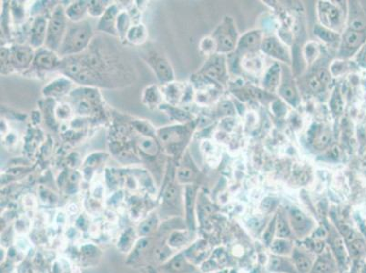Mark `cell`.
<instances>
[{
	"label": "cell",
	"instance_id": "1",
	"mask_svg": "<svg viewBox=\"0 0 366 273\" xmlns=\"http://www.w3.org/2000/svg\"><path fill=\"white\" fill-rule=\"evenodd\" d=\"M93 36V30L89 22L87 20L74 23L68 29L64 40L58 51L61 57H70L84 51Z\"/></svg>",
	"mask_w": 366,
	"mask_h": 273
},
{
	"label": "cell",
	"instance_id": "2",
	"mask_svg": "<svg viewBox=\"0 0 366 273\" xmlns=\"http://www.w3.org/2000/svg\"><path fill=\"white\" fill-rule=\"evenodd\" d=\"M67 31L68 18L65 14V9L61 5H58L54 8L49 20L45 48L58 53Z\"/></svg>",
	"mask_w": 366,
	"mask_h": 273
},
{
	"label": "cell",
	"instance_id": "3",
	"mask_svg": "<svg viewBox=\"0 0 366 273\" xmlns=\"http://www.w3.org/2000/svg\"><path fill=\"white\" fill-rule=\"evenodd\" d=\"M35 53L30 46L15 45L9 49V60L13 68L23 70L28 68L34 60Z\"/></svg>",
	"mask_w": 366,
	"mask_h": 273
},
{
	"label": "cell",
	"instance_id": "4",
	"mask_svg": "<svg viewBox=\"0 0 366 273\" xmlns=\"http://www.w3.org/2000/svg\"><path fill=\"white\" fill-rule=\"evenodd\" d=\"M148 64L151 66L154 74L162 85L173 82L174 72L170 62L164 57L153 54L148 58Z\"/></svg>",
	"mask_w": 366,
	"mask_h": 273
},
{
	"label": "cell",
	"instance_id": "5",
	"mask_svg": "<svg viewBox=\"0 0 366 273\" xmlns=\"http://www.w3.org/2000/svg\"><path fill=\"white\" fill-rule=\"evenodd\" d=\"M61 65L58 53L47 48H41L35 53L33 66L37 70H52Z\"/></svg>",
	"mask_w": 366,
	"mask_h": 273
},
{
	"label": "cell",
	"instance_id": "6",
	"mask_svg": "<svg viewBox=\"0 0 366 273\" xmlns=\"http://www.w3.org/2000/svg\"><path fill=\"white\" fill-rule=\"evenodd\" d=\"M183 128L180 126L163 127L156 131V136L166 150L170 151L182 141L185 136Z\"/></svg>",
	"mask_w": 366,
	"mask_h": 273
},
{
	"label": "cell",
	"instance_id": "7",
	"mask_svg": "<svg viewBox=\"0 0 366 273\" xmlns=\"http://www.w3.org/2000/svg\"><path fill=\"white\" fill-rule=\"evenodd\" d=\"M49 20L44 17H37L33 22L30 29L29 45L32 49L39 50L43 48L47 39Z\"/></svg>",
	"mask_w": 366,
	"mask_h": 273
},
{
	"label": "cell",
	"instance_id": "8",
	"mask_svg": "<svg viewBox=\"0 0 366 273\" xmlns=\"http://www.w3.org/2000/svg\"><path fill=\"white\" fill-rule=\"evenodd\" d=\"M73 82L69 78H59L55 79L49 83L47 86H44L42 94L47 98L58 99L66 94L70 93L71 91Z\"/></svg>",
	"mask_w": 366,
	"mask_h": 273
},
{
	"label": "cell",
	"instance_id": "9",
	"mask_svg": "<svg viewBox=\"0 0 366 273\" xmlns=\"http://www.w3.org/2000/svg\"><path fill=\"white\" fill-rule=\"evenodd\" d=\"M119 13H120V9L118 6L115 4L111 5L100 18V21L98 24V29L102 32H106V33L116 36L117 35L116 23H117V17Z\"/></svg>",
	"mask_w": 366,
	"mask_h": 273
},
{
	"label": "cell",
	"instance_id": "10",
	"mask_svg": "<svg viewBox=\"0 0 366 273\" xmlns=\"http://www.w3.org/2000/svg\"><path fill=\"white\" fill-rule=\"evenodd\" d=\"M164 101L161 88L156 85H151L144 89L142 94V103L147 108L154 109L159 108Z\"/></svg>",
	"mask_w": 366,
	"mask_h": 273
},
{
	"label": "cell",
	"instance_id": "11",
	"mask_svg": "<svg viewBox=\"0 0 366 273\" xmlns=\"http://www.w3.org/2000/svg\"><path fill=\"white\" fill-rule=\"evenodd\" d=\"M261 48L266 54L273 58H278L282 61H289L287 50L277 39L273 37L266 38L262 42Z\"/></svg>",
	"mask_w": 366,
	"mask_h": 273
},
{
	"label": "cell",
	"instance_id": "12",
	"mask_svg": "<svg viewBox=\"0 0 366 273\" xmlns=\"http://www.w3.org/2000/svg\"><path fill=\"white\" fill-rule=\"evenodd\" d=\"M89 1H75L70 4L67 8H65V14L67 16L68 20L73 23H79L83 21V17L87 13Z\"/></svg>",
	"mask_w": 366,
	"mask_h": 273
},
{
	"label": "cell",
	"instance_id": "13",
	"mask_svg": "<svg viewBox=\"0 0 366 273\" xmlns=\"http://www.w3.org/2000/svg\"><path fill=\"white\" fill-rule=\"evenodd\" d=\"M161 91L163 94L164 101L170 105V106H176L182 98L183 95V89L181 88L179 83H174V82H170L167 83L165 85H162Z\"/></svg>",
	"mask_w": 366,
	"mask_h": 273
},
{
	"label": "cell",
	"instance_id": "14",
	"mask_svg": "<svg viewBox=\"0 0 366 273\" xmlns=\"http://www.w3.org/2000/svg\"><path fill=\"white\" fill-rule=\"evenodd\" d=\"M138 232L133 228H128L124 230L119 238L117 247L123 253H130L136 245Z\"/></svg>",
	"mask_w": 366,
	"mask_h": 273
},
{
	"label": "cell",
	"instance_id": "15",
	"mask_svg": "<svg viewBox=\"0 0 366 273\" xmlns=\"http://www.w3.org/2000/svg\"><path fill=\"white\" fill-rule=\"evenodd\" d=\"M149 36L147 27L142 23H136L131 26L126 36V40L133 45H142L145 43Z\"/></svg>",
	"mask_w": 366,
	"mask_h": 273
},
{
	"label": "cell",
	"instance_id": "16",
	"mask_svg": "<svg viewBox=\"0 0 366 273\" xmlns=\"http://www.w3.org/2000/svg\"><path fill=\"white\" fill-rule=\"evenodd\" d=\"M159 224V218L157 214H151L147 219H145L143 222L139 223L138 227V235L139 237H150L155 230L158 229Z\"/></svg>",
	"mask_w": 366,
	"mask_h": 273
},
{
	"label": "cell",
	"instance_id": "17",
	"mask_svg": "<svg viewBox=\"0 0 366 273\" xmlns=\"http://www.w3.org/2000/svg\"><path fill=\"white\" fill-rule=\"evenodd\" d=\"M194 192L193 188L187 186L185 190V209H186V223L190 230H194Z\"/></svg>",
	"mask_w": 366,
	"mask_h": 273
},
{
	"label": "cell",
	"instance_id": "18",
	"mask_svg": "<svg viewBox=\"0 0 366 273\" xmlns=\"http://www.w3.org/2000/svg\"><path fill=\"white\" fill-rule=\"evenodd\" d=\"M132 18L129 12L126 10H122L118 15L117 23H116V29H117V35L120 36L122 39H126V36L129 32V29L132 26Z\"/></svg>",
	"mask_w": 366,
	"mask_h": 273
},
{
	"label": "cell",
	"instance_id": "19",
	"mask_svg": "<svg viewBox=\"0 0 366 273\" xmlns=\"http://www.w3.org/2000/svg\"><path fill=\"white\" fill-rule=\"evenodd\" d=\"M280 80V66L274 64L266 73L263 85L268 91H274L279 86Z\"/></svg>",
	"mask_w": 366,
	"mask_h": 273
},
{
	"label": "cell",
	"instance_id": "20",
	"mask_svg": "<svg viewBox=\"0 0 366 273\" xmlns=\"http://www.w3.org/2000/svg\"><path fill=\"white\" fill-rule=\"evenodd\" d=\"M163 266L166 271L172 273H183L188 268L186 259L182 254H178L168 259Z\"/></svg>",
	"mask_w": 366,
	"mask_h": 273
},
{
	"label": "cell",
	"instance_id": "21",
	"mask_svg": "<svg viewBox=\"0 0 366 273\" xmlns=\"http://www.w3.org/2000/svg\"><path fill=\"white\" fill-rule=\"evenodd\" d=\"M321 12L326 17V23L330 26H337L340 22V12L336 7L331 4L323 3L320 4Z\"/></svg>",
	"mask_w": 366,
	"mask_h": 273
},
{
	"label": "cell",
	"instance_id": "22",
	"mask_svg": "<svg viewBox=\"0 0 366 273\" xmlns=\"http://www.w3.org/2000/svg\"><path fill=\"white\" fill-rule=\"evenodd\" d=\"M138 146L139 150L148 156H154L158 150V144L156 143L154 138L148 135H142L138 141Z\"/></svg>",
	"mask_w": 366,
	"mask_h": 273
},
{
	"label": "cell",
	"instance_id": "23",
	"mask_svg": "<svg viewBox=\"0 0 366 273\" xmlns=\"http://www.w3.org/2000/svg\"><path fill=\"white\" fill-rule=\"evenodd\" d=\"M109 3H110L109 1H101V0L89 1L87 13L92 17H100L101 18L103 14L107 11L108 7L111 6V4H109Z\"/></svg>",
	"mask_w": 366,
	"mask_h": 273
},
{
	"label": "cell",
	"instance_id": "24",
	"mask_svg": "<svg viewBox=\"0 0 366 273\" xmlns=\"http://www.w3.org/2000/svg\"><path fill=\"white\" fill-rule=\"evenodd\" d=\"M187 241L188 235L186 232L181 230H176L170 234L167 243L170 249H179L181 246L186 244Z\"/></svg>",
	"mask_w": 366,
	"mask_h": 273
},
{
	"label": "cell",
	"instance_id": "25",
	"mask_svg": "<svg viewBox=\"0 0 366 273\" xmlns=\"http://www.w3.org/2000/svg\"><path fill=\"white\" fill-rule=\"evenodd\" d=\"M261 40V35L258 31H252L250 33H247L245 36H243L239 42V49L240 50H249L256 45H258Z\"/></svg>",
	"mask_w": 366,
	"mask_h": 273
},
{
	"label": "cell",
	"instance_id": "26",
	"mask_svg": "<svg viewBox=\"0 0 366 273\" xmlns=\"http://www.w3.org/2000/svg\"><path fill=\"white\" fill-rule=\"evenodd\" d=\"M179 195V190L176 185L173 183H170L168 186H166L163 192H162V201L161 203L165 205L166 207H170V205L174 204Z\"/></svg>",
	"mask_w": 366,
	"mask_h": 273
},
{
	"label": "cell",
	"instance_id": "27",
	"mask_svg": "<svg viewBox=\"0 0 366 273\" xmlns=\"http://www.w3.org/2000/svg\"><path fill=\"white\" fill-rule=\"evenodd\" d=\"M235 41L234 37L230 35V33H222L218 36L217 40V47L218 50L223 52L231 51L234 49Z\"/></svg>",
	"mask_w": 366,
	"mask_h": 273
},
{
	"label": "cell",
	"instance_id": "28",
	"mask_svg": "<svg viewBox=\"0 0 366 273\" xmlns=\"http://www.w3.org/2000/svg\"><path fill=\"white\" fill-rule=\"evenodd\" d=\"M73 115V109L71 107L66 103H60L55 108V116L58 120L67 121L71 119Z\"/></svg>",
	"mask_w": 366,
	"mask_h": 273
},
{
	"label": "cell",
	"instance_id": "29",
	"mask_svg": "<svg viewBox=\"0 0 366 273\" xmlns=\"http://www.w3.org/2000/svg\"><path fill=\"white\" fill-rule=\"evenodd\" d=\"M90 100H87L86 98L79 97V101L76 104L75 110L77 113L80 116H89L90 113H92L93 110V106L91 104Z\"/></svg>",
	"mask_w": 366,
	"mask_h": 273
},
{
	"label": "cell",
	"instance_id": "30",
	"mask_svg": "<svg viewBox=\"0 0 366 273\" xmlns=\"http://www.w3.org/2000/svg\"><path fill=\"white\" fill-rule=\"evenodd\" d=\"M159 109L167 112L171 118H173V119H178L180 121H185L190 118L186 112L180 110L179 108H174L173 106H170V105H166V106L161 105Z\"/></svg>",
	"mask_w": 366,
	"mask_h": 273
},
{
	"label": "cell",
	"instance_id": "31",
	"mask_svg": "<svg viewBox=\"0 0 366 273\" xmlns=\"http://www.w3.org/2000/svg\"><path fill=\"white\" fill-rule=\"evenodd\" d=\"M293 257H294L295 265L298 268L299 272L303 273H307L309 269L311 268V262L308 258L304 254H302V252H297V251L295 252Z\"/></svg>",
	"mask_w": 366,
	"mask_h": 273
},
{
	"label": "cell",
	"instance_id": "32",
	"mask_svg": "<svg viewBox=\"0 0 366 273\" xmlns=\"http://www.w3.org/2000/svg\"><path fill=\"white\" fill-rule=\"evenodd\" d=\"M281 97L287 101L288 103L292 104L293 106H297L299 103V98L295 89L291 86H281L280 90Z\"/></svg>",
	"mask_w": 366,
	"mask_h": 273
},
{
	"label": "cell",
	"instance_id": "33",
	"mask_svg": "<svg viewBox=\"0 0 366 273\" xmlns=\"http://www.w3.org/2000/svg\"><path fill=\"white\" fill-rule=\"evenodd\" d=\"M292 219L293 223L297 230H301V229H304L308 224L305 215L298 209H295L292 211Z\"/></svg>",
	"mask_w": 366,
	"mask_h": 273
},
{
	"label": "cell",
	"instance_id": "34",
	"mask_svg": "<svg viewBox=\"0 0 366 273\" xmlns=\"http://www.w3.org/2000/svg\"><path fill=\"white\" fill-rule=\"evenodd\" d=\"M314 32H315V35L326 42H332V41H335L338 38V35L336 33L322 27H317Z\"/></svg>",
	"mask_w": 366,
	"mask_h": 273
},
{
	"label": "cell",
	"instance_id": "35",
	"mask_svg": "<svg viewBox=\"0 0 366 273\" xmlns=\"http://www.w3.org/2000/svg\"><path fill=\"white\" fill-rule=\"evenodd\" d=\"M345 42L350 47H357L363 41V35L357 31H348L345 36Z\"/></svg>",
	"mask_w": 366,
	"mask_h": 273
},
{
	"label": "cell",
	"instance_id": "36",
	"mask_svg": "<svg viewBox=\"0 0 366 273\" xmlns=\"http://www.w3.org/2000/svg\"><path fill=\"white\" fill-rule=\"evenodd\" d=\"M194 178L193 171L188 167H182L177 172V179L181 183L191 182Z\"/></svg>",
	"mask_w": 366,
	"mask_h": 273
},
{
	"label": "cell",
	"instance_id": "37",
	"mask_svg": "<svg viewBox=\"0 0 366 273\" xmlns=\"http://www.w3.org/2000/svg\"><path fill=\"white\" fill-rule=\"evenodd\" d=\"M276 230H277V236L279 238H286L290 235V230H289L287 223L282 217H280L278 219Z\"/></svg>",
	"mask_w": 366,
	"mask_h": 273
},
{
	"label": "cell",
	"instance_id": "38",
	"mask_svg": "<svg viewBox=\"0 0 366 273\" xmlns=\"http://www.w3.org/2000/svg\"><path fill=\"white\" fill-rule=\"evenodd\" d=\"M330 263L324 259H321L316 263L315 267L314 269V272L315 273H330Z\"/></svg>",
	"mask_w": 366,
	"mask_h": 273
},
{
	"label": "cell",
	"instance_id": "39",
	"mask_svg": "<svg viewBox=\"0 0 366 273\" xmlns=\"http://www.w3.org/2000/svg\"><path fill=\"white\" fill-rule=\"evenodd\" d=\"M216 44L217 43L214 41V39L212 40L211 38H205L201 42V49L205 53H208V52L213 51V49L216 47Z\"/></svg>",
	"mask_w": 366,
	"mask_h": 273
},
{
	"label": "cell",
	"instance_id": "40",
	"mask_svg": "<svg viewBox=\"0 0 366 273\" xmlns=\"http://www.w3.org/2000/svg\"><path fill=\"white\" fill-rule=\"evenodd\" d=\"M273 250L276 253H282L288 250V243L282 240H276L273 244Z\"/></svg>",
	"mask_w": 366,
	"mask_h": 273
},
{
	"label": "cell",
	"instance_id": "41",
	"mask_svg": "<svg viewBox=\"0 0 366 273\" xmlns=\"http://www.w3.org/2000/svg\"><path fill=\"white\" fill-rule=\"evenodd\" d=\"M322 84L323 83L320 81V79H318V77H315V76L312 77L309 80V86L314 91H319L322 88Z\"/></svg>",
	"mask_w": 366,
	"mask_h": 273
},
{
	"label": "cell",
	"instance_id": "42",
	"mask_svg": "<svg viewBox=\"0 0 366 273\" xmlns=\"http://www.w3.org/2000/svg\"><path fill=\"white\" fill-rule=\"evenodd\" d=\"M318 49H317V46L315 44L313 43V47H312V44H309L306 47V55H307V58L309 60H313L315 58L316 54H318Z\"/></svg>",
	"mask_w": 366,
	"mask_h": 273
},
{
	"label": "cell",
	"instance_id": "43",
	"mask_svg": "<svg viewBox=\"0 0 366 273\" xmlns=\"http://www.w3.org/2000/svg\"><path fill=\"white\" fill-rule=\"evenodd\" d=\"M329 139H330V133L327 132V131H324L320 136H318L317 145L320 146V147H324L329 142Z\"/></svg>",
	"mask_w": 366,
	"mask_h": 273
},
{
	"label": "cell",
	"instance_id": "44",
	"mask_svg": "<svg viewBox=\"0 0 366 273\" xmlns=\"http://www.w3.org/2000/svg\"><path fill=\"white\" fill-rule=\"evenodd\" d=\"M351 29L353 31H360L365 28V22L363 21L361 18H354L351 22Z\"/></svg>",
	"mask_w": 366,
	"mask_h": 273
},
{
	"label": "cell",
	"instance_id": "45",
	"mask_svg": "<svg viewBox=\"0 0 366 273\" xmlns=\"http://www.w3.org/2000/svg\"><path fill=\"white\" fill-rule=\"evenodd\" d=\"M318 79H320V81H321L322 83L326 84V83L329 81V79H330V76H329L328 72L323 70V71H321L319 73V75H318Z\"/></svg>",
	"mask_w": 366,
	"mask_h": 273
}]
</instances>
